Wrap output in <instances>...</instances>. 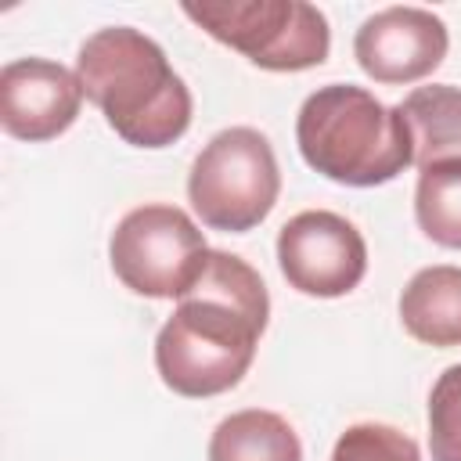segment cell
Instances as JSON below:
<instances>
[{"label": "cell", "mask_w": 461, "mask_h": 461, "mask_svg": "<svg viewBox=\"0 0 461 461\" xmlns=\"http://www.w3.org/2000/svg\"><path fill=\"white\" fill-rule=\"evenodd\" d=\"M267 317L263 277L241 256L209 249L202 274L158 328L155 367L162 382L191 400L234 389L252 367Z\"/></svg>", "instance_id": "1"}, {"label": "cell", "mask_w": 461, "mask_h": 461, "mask_svg": "<svg viewBox=\"0 0 461 461\" xmlns=\"http://www.w3.org/2000/svg\"><path fill=\"white\" fill-rule=\"evenodd\" d=\"M83 94L133 148H166L191 126V90L166 50L130 25L97 29L76 58Z\"/></svg>", "instance_id": "2"}, {"label": "cell", "mask_w": 461, "mask_h": 461, "mask_svg": "<svg viewBox=\"0 0 461 461\" xmlns=\"http://www.w3.org/2000/svg\"><path fill=\"white\" fill-rule=\"evenodd\" d=\"M303 162L346 187H378L414 166V148L396 108L353 83L313 90L295 119Z\"/></svg>", "instance_id": "3"}, {"label": "cell", "mask_w": 461, "mask_h": 461, "mask_svg": "<svg viewBox=\"0 0 461 461\" xmlns=\"http://www.w3.org/2000/svg\"><path fill=\"white\" fill-rule=\"evenodd\" d=\"M281 191V173L270 140L252 126L220 130L187 173V198L198 220L212 230L245 234L259 227Z\"/></svg>", "instance_id": "4"}, {"label": "cell", "mask_w": 461, "mask_h": 461, "mask_svg": "<svg viewBox=\"0 0 461 461\" xmlns=\"http://www.w3.org/2000/svg\"><path fill=\"white\" fill-rule=\"evenodd\" d=\"M184 14L267 72H303L328 58V18L306 0H187Z\"/></svg>", "instance_id": "5"}, {"label": "cell", "mask_w": 461, "mask_h": 461, "mask_svg": "<svg viewBox=\"0 0 461 461\" xmlns=\"http://www.w3.org/2000/svg\"><path fill=\"white\" fill-rule=\"evenodd\" d=\"M209 256L205 234L176 205L130 209L108 241L115 277L148 299H180L202 274Z\"/></svg>", "instance_id": "6"}, {"label": "cell", "mask_w": 461, "mask_h": 461, "mask_svg": "<svg viewBox=\"0 0 461 461\" xmlns=\"http://www.w3.org/2000/svg\"><path fill=\"white\" fill-rule=\"evenodd\" d=\"M277 263L295 292L313 299H339L364 281L367 245L346 216L306 209L281 227Z\"/></svg>", "instance_id": "7"}, {"label": "cell", "mask_w": 461, "mask_h": 461, "mask_svg": "<svg viewBox=\"0 0 461 461\" xmlns=\"http://www.w3.org/2000/svg\"><path fill=\"white\" fill-rule=\"evenodd\" d=\"M450 36L439 14L425 7H385L360 22L353 54L375 83H418L447 58Z\"/></svg>", "instance_id": "8"}, {"label": "cell", "mask_w": 461, "mask_h": 461, "mask_svg": "<svg viewBox=\"0 0 461 461\" xmlns=\"http://www.w3.org/2000/svg\"><path fill=\"white\" fill-rule=\"evenodd\" d=\"M83 104L79 76L50 58H18L0 72V122L18 140H54Z\"/></svg>", "instance_id": "9"}, {"label": "cell", "mask_w": 461, "mask_h": 461, "mask_svg": "<svg viewBox=\"0 0 461 461\" xmlns=\"http://www.w3.org/2000/svg\"><path fill=\"white\" fill-rule=\"evenodd\" d=\"M400 321L425 346H461V267H425L400 295Z\"/></svg>", "instance_id": "10"}, {"label": "cell", "mask_w": 461, "mask_h": 461, "mask_svg": "<svg viewBox=\"0 0 461 461\" xmlns=\"http://www.w3.org/2000/svg\"><path fill=\"white\" fill-rule=\"evenodd\" d=\"M396 112L407 126L418 173L439 162H461V86H414Z\"/></svg>", "instance_id": "11"}, {"label": "cell", "mask_w": 461, "mask_h": 461, "mask_svg": "<svg viewBox=\"0 0 461 461\" xmlns=\"http://www.w3.org/2000/svg\"><path fill=\"white\" fill-rule=\"evenodd\" d=\"M209 461H303V443L281 414L249 407L212 429Z\"/></svg>", "instance_id": "12"}, {"label": "cell", "mask_w": 461, "mask_h": 461, "mask_svg": "<svg viewBox=\"0 0 461 461\" xmlns=\"http://www.w3.org/2000/svg\"><path fill=\"white\" fill-rule=\"evenodd\" d=\"M414 220L443 249H461V162H439L418 173Z\"/></svg>", "instance_id": "13"}, {"label": "cell", "mask_w": 461, "mask_h": 461, "mask_svg": "<svg viewBox=\"0 0 461 461\" xmlns=\"http://www.w3.org/2000/svg\"><path fill=\"white\" fill-rule=\"evenodd\" d=\"M432 461H461V364H450L429 393Z\"/></svg>", "instance_id": "14"}, {"label": "cell", "mask_w": 461, "mask_h": 461, "mask_svg": "<svg viewBox=\"0 0 461 461\" xmlns=\"http://www.w3.org/2000/svg\"><path fill=\"white\" fill-rule=\"evenodd\" d=\"M331 461H421V450L407 432L393 425L360 421L339 436Z\"/></svg>", "instance_id": "15"}]
</instances>
